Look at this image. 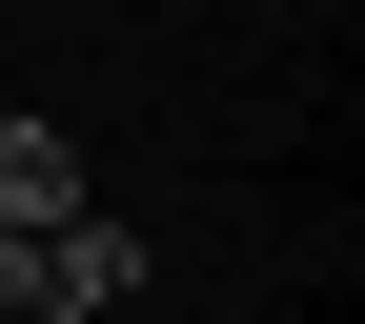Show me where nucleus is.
I'll list each match as a JSON object with an SVG mask.
<instances>
[{"instance_id":"obj_1","label":"nucleus","mask_w":365,"mask_h":324,"mask_svg":"<svg viewBox=\"0 0 365 324\" xmlns=\"http://www.w3.org/2000/svg\"><path fill=\"white\" fill-rule=\"evenodd\" d=\"M143 284H163V244H143V223H102V203H81V223H41V324H122Z\"/></svg>"},{"instance_id":"obj_2","label":"nucleus","mask_w":365,"mask_h":324,"mask_svg":"<svg viewBox=\"0 0 365 324\" xmlns=\"http://www.w3.org/2000/svg\"><path fill=\"white\" fill-rule=\"evenodd\" d=\"M0 223H81V142L61 122H0Z\"/></svg>"},{"instance_id":"obj_3","label":"nucleus","mask_w":365,"mask_h":324,"mask_svg":"<svg viewBox=\"0 0 365 324\" xmlns=\"http://www.w3.org/2000/svg\"><path fill=\"white\" fill-rule=\"evenodd\" d=\"M0 324H41V223H0Z\"/></svg>"}]
</instances>
